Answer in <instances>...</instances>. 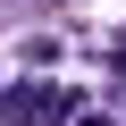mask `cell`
<instances>
[{
    "label": "cell",
    "mask_w": 126,
    "mask_h": 126,
    "mask_svg": "<svg viewBox=\"0 0 126 126\" xmlns=\"http://www.w3.org/2000/svg\"><path fill=\"white\" fill-rule=\"evenodd\" d=\"M0 109H9V126H59V118H67V93H59V84H17Z\"/></svg>",
    "instance_id": "cell-1"
}]
</instances>
